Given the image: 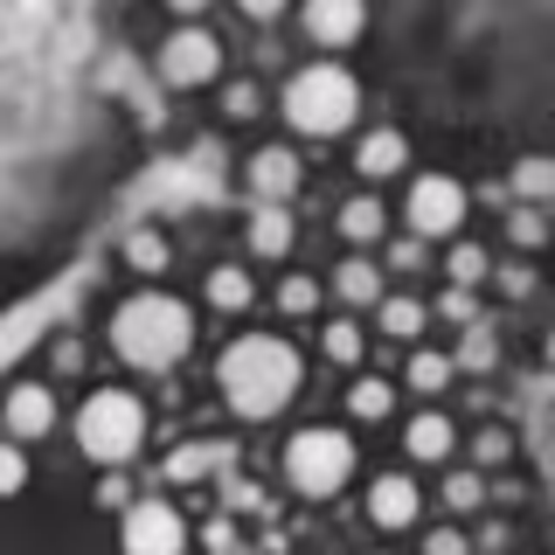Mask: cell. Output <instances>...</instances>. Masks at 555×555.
I'll use <instances>...</instances> for the list:
<instances>
[{
	"mask_svg": "<svg viewBox=\"0 0 555 555\" xmlns=\"http://www.w3.org/2000/svg\"><path fill=\"white\" fill-rule=\"evenodd\" d=\"M216 389H222V403L236 416L264 424V416H278L306 389V361H299V347L285 334H236L222 347V361H216Z\"/></svg>",
	"mask_w": 555,
	"mask_h": 555,
	"instance_id": "1",
	"label": "cell"
},
{
	"mask_svg": "<svg viewBox=\"0 0 555 555\" xmlns=\"http://www.w3.org/2000/svg\"><path fill=\"white\" fill-rule=\"evenodd\" d=\"M112 347H118V361L160 375L173 361H188V347H195V312L173 299V292H132V299L112 312Z\"/></svg>",
	"mask_w": 555,
	"mask_h": 555,
	"instance_id": "2",
	"label": "cell"
},
{
	"mask_svg": "<svg viewBox=\"0 0 555 555\" xmlns=\"http://www.w3.org/2000/svg\"><path fill=\"white\" fill-rule=\"evenodd\" d=\"M361 118V83L354 69L340 63H306L299 77L285 83V126L306 139H340Z\"/></svg>",
	"mask_w": 555,
	"mask_h": 555,
	"instance_id": "3",
	"label": "cell"
},
{
	"mask_svg": "<svg viewBox=\"0 0 555 555\" xmlns=\"http://www.w3.org/2000/svg\"><path fill=\"white\" fill-rule=\"evenodd\" d=\"M77 444L104 473H112V465H132L139 444H146V403L126 396V389H98L91 403L77 410Z\"/></svg>",
	"mask_w": 555,
	"mask_h": 555,
	"instance_id": "4",
	"label": "cell"
},
{
	"mask_svg": "<svg viewBox=\"0 0 555 555\" xmlns=\"http://www.w3.org/2000/svg\"><path fill=\"white\" fill-rule=\"evenodd\" d=\"M285 479L299 486L306 500L340 493V486L354 479V438H347V430H326V424L299 430V438L285 444Z\"/></svg>",
	"mask_w": 555,
	"mask_h": 555,
	"instance_id": "5",
	"label": "cell"
},
{
	"mask_svg": "<svg viewBox=\"0 0 555 555\" xmlns=\"http://www.w3.org/2000/svg\"><path fill=\"white\" fill-rule=\"evenodd\" d=\"M465 202H473V195H465L451 173H416V181H410V202H403L410 236H416V243L459 236V230H465Z\"/></svg>",
	"mask_w": 555,
	"mask_h": 555,
	"instance_id": "6",
	"label": "cell"
},
{
	"mask_svg": "<svg viewBox=\"0 0 555 555\" xmlns=\"http://www.w3.org/2000/svg\"><path fill=\"white\" fill-rule=\"evenodd\" d=\"M153 69H160L167 91H202V83H216V77H222V42H216V35H208L202 22H188V28H173L167 42H160Z\"/></svg>",
	"mask_w": 555,
	"mask_h": 555,
	"instance_id": "7",
	"label": "cell"
},
{
	"mask_svg": "<svg viewBox=\"0 0 555 555\" xmlns=\"http://www.w3.org/2000/svg\"><path fill=\"white\" fill-rule=\"evenodd\" d=\"M126 555H188V520L173 500H132L126 507Z\"/></svg>",
	"mask_w": 555,
	"mask_h": 555,
	"instance_id": "8",
	"label": "cell"
},
{
	"mask_svg": "<svg viewBox=\"0 0 555 555\" xmlns=\"http://www.w3.org/2000/svg\"><path fill=\"white\" fill-rule=\"evenodd\" d=\"M292 8H299V28L312 49H347L369 28V0H292Z\"/></svg>",
	"mask_w": 555,
	"mask_h": 555,
	"instance_id": "9",
	"label": "cell"
},
{
	"mask_svg": "<svg viewBox=\"0 0 555 555\" xmlns=\"http://www.w3.org/2000/svg\"><path fill=\"white\" fill-rule=\"evenodd\" d=\"M0 424H8V438H49L56 430V389L49 382H14L8 403H0Z\"/></svg>",
	"mask_w": 555,
	"mask_h": 555,
	"instance_id": "10",
	"label": "cell"
},
{
	"mask_svg": "<svg viewBox=\"0 0 555 555\" xmlns=\"http://www.w3.org/2000/svg\"><path fill=\"white\" fill-rule=\"evenodd\" d=\"M416 514H424V493H416V479L410 473H382L369 479V520L375 528H416Z\"/></svg>",
	"mask_w": 555,
	"mask_h": 555,
	"instance_id": "11",
	"label": "cell"
},
{
	"mask_svg": "<svg viewBox=\"0 0 555 555\" xmlns=\"http://www.w3.org/2000/svg\"><path fill=\"white\" fill-rule=\"evenodd\" d=\"M299 181H306V167H299V153H292V146H257L250 153V195L257 202H285L292 208Z\"/></svg>",
	"mask_w": 555,
	"mask_h": 555,
	"instance_id": "12",
	"label": "cell"
},
{
	"mask_svg": "<svg viewBox=\"0 0 555 555\" xmlns=\"http://www.w3.org/2000/svg\"><path fill=\"white\" fill-rule=\"evenodd\" d=\"M403 451L416 465H444L451 451H459V424H451L444 410H424V416H410L403 424Z\"/></svg>",
	"mask_w": 555,
	"mask_h": 555,
	"instance_id": "13",
	"label": "cell"
},
{
	"mask_svg": "<svg viewBox=\"0 0 555 555\" xmlns=\"http://www.w3.org/2000/svg\"><path fill=\"white\" fill-rule=\"evenodd\" d=\"M292 243H299V222H292V208H285V202H257V208H250V250L264 257V264H278Z\"/></svg>",
	"mask_w": 555,
	"mask_h": 555,
	"instance_id": "14",
	"label": "cell"
},
{
	"mask_svg": "<svg viewBox=\"0 0 555 555\" xmlns=\"http://www.w3.org/2000/svg\"><path fill=\"white\" fill-rule=\"evenodd\" d=\"M403 167H410V139L403 132H369L354 146V173H361V181H396Z\"/></svg>",
	"mask_w": 555,
	"mask_h": 555,
	"instance_id": "15",
	"label": "cell"
},
{
	"mask_svg": "<svg viewBox=\"0 0 555 555\" xmlns=\"http://www.w3.org/2000/svg\"><path fill=\"white\" fill-rule=\"evenodd\" d=\"M334 299L340 306H375L382 299V264L369 250H354V257H340L334 264Z\"/></svg>",
	"mask_w": 555,
	"mask_h": 555,
	"instance_id": "16",
	"label": "cell"
},
{
	"mask_svg": "<svg viewBox=\"0 0 555 555\" xmlns=\"http://www.w3.org/2000/svg\"><path fill=\"white\" fill-rule=\"evenodd\" d=\"M334 230L354 243V250H369V243L389 236V208H382L375 195H354V202H340V222H334Z\"/></svg>",
	"mask_w": 555,
	"mask_h": 555,
	"instance_id": "17",
	"label": "cell"
},
{
	"mask_svg": "<svg viewBox=\"0 0 555 555\" xmlns=\"http://www.w3.org/2000/svg\"><path fill=\"white\" fill-rule=\"evenodd\" d=\"M202 299L216 306V312H243V306L257 299V285H250V271H243V264H216V271L202 278Z\"/></svg>",
	"mask_w": 555,
	"mask_h": 555,
	"instance_id": "18",
	"label": "cell"
},
{
	"mask_svg": "<svg viewBox=\"0 0 555 555\" xmlns=\"http://www.w3.org/2000/svg\"><path fill=\"white\" fill-rule=\"evenodd\" d=\"M375 320H382V334L389 340H416L430 326V312H424V299H403V292H382L375 299Z\"/></svg>",
	"mask_w": 555,
	"mask_h": 555,
	"instance_id": "19",
	"label": "cell"
},
{
	"mask_svg": "<svg viewBox=\"0 0 555 555\" xmlns=\"http://www.w3.org/2000/svg\"><path fill=\"white\" fill-rule=\"evenodd\" d=\"M493 361H500V334H493V320H465V340H459V354H451V369L486 375Z\"/></svg>",
	"mask_w": 555,
	"mask_h": 555,
	"instance_id": "20",
	"label": "cell"
},
{
	"mask_svg": "<svg viewBox=\"0 0 555 555\" xmlns=\"http://www.w3.org/2000/svg\"><path fill=\"white\" fill-rule=\"evenodd\" d=\"M230 465V444H181L167 459V479L173 486H188V479H208V473H222Z\"/></svg>",
	"mask_w": 555,
	"mask_h": 555,
	"instance_id": "21",
	"label": "cell"
},
{
	"mask_svg": "<svg viewBox=\"0 0 555 555\" xmlns=\"http://www.w3.org/2000/svg\"><path fill=\"white\" fill-rule=\"evenodd\" d=\"M444 278H451L459 292H479L486 278H493V257H486L479 243H451V250H444Z\"/></svg>",
	"mask_w": 555,
	"mask_h": 555,
	"instance_id": "22",
	"label": "cell"
},
{
	"mask_svg": "<svg viewBox=\"0 0 555 555\" xmlns=\"http://www.w3.org/2000/svg\"><path fill=\"white\" fill-rule=\"evenodd\" d=\"M451 375H459V369H451V354H438V347H416V354H410V369H403V382H410L416 396H438V389H451Z\"/></svg>",
	"mask_w": 555,
	"mask_h": 555,
	"instance_id": "23",
	"label": "cell"
},
{
	"mask_svg": "<svg viewBox=\"0 0 555 555\" xmlns=\"http://www.w3.org/2000/svg\"><path fill=\"white\" fill-rule=\"evenodd\" d=\"M507 188H514L528 208H542V202L555 195V167L542 160V153H528V160H514V181H507Z\"/></svg>",
	"mask_w": 555,
	"mask_h": 555,
	"instance_id": "24",
	"label": "cell"
},
{
	"mask_svg": "<svg viewBox=\"0 0 555 555\" xmlns=\"http://www.w3.org/2000/svg\"><path fill=\"white\" fill-rule=\"evenodd\" d=\"M320 354L334 361V369H361V354H369V340H361V326L354 320H334L320 334Z\"/></svg>",
	"mask_w": 555,
	"mask_h": 555,
	"instance_id": "25",
	"label": "cell"
},
{
	"mask_svg": "<svg viewBox=\"0 0 555 555\" xmlns=\"http://www.w3.org/2000/svg\"><path fill=\"white\" fill-rule=\"evenodd\" d=\"M347 410H354L361 424H382V416L396 410V389H389V382H382V375H361L354 389H347Z\"/></svg>",
	"mask_w": 555,
	"mask_h": 555,
	"instance_id": "26",
	"label": "cell"
},
{
	"mask_svg": "<svg viewBox=\"0 0 555 555\" xmlns=\"http://www.w3.org/2000/svg\"><path fill=\"white\" fill-rule=\"evenodd\" d=\"M278 312H285V320H306V312H320V278L285 271V278H278Z\"/></svg>",
	"mask_w": 555,
	"mask_h": 555,
	"instance_id": "27",
	"label": "cell"
},
{
	"mask_svg": "<svg viewBox=\"0 0 555 555\" xmlns=\"http://www.w3.org/2000/svg\"><path fill=\"white\" fill-rule=\"evenodd\" d=\"M126 264L146 271V278L167 271V236H160V230H132V236H126Z\"/></svg>",
	"mask_w": 555,
	"mask_h": 555,
	"instance_id": "28",
	"label": "cell"
},
{
	"mask_svg": "<svg viewBox=\"0 0 555 555\" xmlns=\"http://www.w3.org/2000/svg\"><path fill=\"white\" fill-rule=\"evenodd\" d=\"M444 507L451 514H473V507H486V479L465 465V473H444Z\"/></svg>",
	"mask_w": 555,
	"mask_h": 555,
	"instance_id": "29",
	"label": "cell"
},
{
	"mask_svg": "<svg viewBox=\"0 0 555 555\" xmlns=\"http://www.w3.org/2000/svg\"><path fill=\"white\" fill-rule=\"evenodd\" d=\"M507 236L520 243V250H542V236H548V222H542V208H528L520 202L514 216H507Z\"/></svg>",
	"mask_w": 555,
	"mask_h": 555,
	"instance_id": "30",
	"label": "cell"
},
{
	"mask_svg": "<svg viewBox=\"0 0 555 555\" xmlns=\"http://www.w3.org/2000/svg\"><path fill=\"white\" fill-rule=\"evenodd\" d=\"M222 118H230V126H250L257 118V83H230V91H222Z\"/></svg>",
	"mask_w": 555,
	"mask_h": 555,
	"instance_id": "31",
	"label": "cell"
},
{
	"mask_svg": "<svg viewBox=\"0 0 555 555\" xmlns=\"http://www.w3.org/2000/svg\"><path fill=\"white\" fill-rule=\"evenodd\" d=\"M22 486H28V459H22V444H0V500L22 493Z\"/></svg>",
	"mask_w": 555,
	"mask_h": 555,
	"instance_id": "32",
	"label": "cell"
},
{
	"mask_svg": "<svg viewBox=\"0 0 555 555\" xmlns=\"http://www.w3.org/2000/svg\"><path fill=\"white\" fill-rule=\"evenodd\" d=\"M98 507H104V514H112V507L126 514V507H132V486H126V465H112V473L98 479Z\"/></svg>",
	"mask_w": 555,
	"mask_h": 555,
	"instance_id": "33",
	"label": "cell"
},
{
	"mask_svg": "<svg viewBox=\"0 0 555 555\" xmlns=\"http://www.w3.org/2000/svg\"><path fill=\"white\" fill-rule=\"evenodd\" d=\"M473 459L479 465H507L514 459V438H507V430H479V438H473Z\"/></svg>",
	"mask_w": 555,
	"mask_h": 555,
	"instance_id": "34",
	"label": "cell"
},
{
	"mask_svg": "<svg viewBox=\"0 0 555 555\" xmlns=\"http://www.w3.org/2000/svg\"><path fill=\"white\" fill-rule=\"evenodd\" d=\"M424 555H473V542H465L459 528H430L424 534Z\"/></svg>",
	"mask_w": 555,
	"mask_h": 555,
	"instance_id": "35",
	"label": "cell"
},
{
	"mask_svg": "<svg viewBox=\"0 0 555 555\" xmlns=\"http://www.w3.org/2000/svg\"><path fill=\"white\" fill-rule=\"evenodd\" d=\"M500 292H507V299H534V271L528 264H507V271H500Z\"/></svg>",
	"mask_w": 555,
	"mask_h": 555,
	"instance_id": "36",
	"label": "cell"
},
{
	"mask_svg": "<svg viewBox=\"0 0 555 555\" xmlns=\"http://www.w3.org/2000/svg\"><path fill=\"white\" fill-rule=\"evenodd\" d=\"M389 264L396 271H416V264H424V243H416V236H396L389 243Z\"/></svg>",
	"mask_w": 555,
	"mask_h": 555,
	"instance_id": "37",
	"label": "cell"
},
{
	"mask_svg": "<svg viewBox=\"0 0 555 555\" xmlns=\"http://www.w3.org/2000/svg\"><path fill=\"white\" fill-rule=\"evenodd\" d=\"M438 312H444V320H459V326H465V320H473V292H459V285H451L444 299H438Z\"/></svg>",
	"mask_w": 555,
	"mask_h": 555,
	"instance_id": "38",
	"label": "cell"
},
{
	"mask_svg": "<svg viewBox=\"0 0 555 555\" xmlns=\"http://www.w3.org/2000/svg\"><path fill=\"white\" fill-rule=\"evenodd\" d=\"M160 8H167V14H173V22H181V28H188V22H202V14H208V8H216V0H160Z\"/></svg>",
	"mask_w": 555,
	"mask_h": 555,
	"instance_id": "39",
	"label": "cell"
},
{
	"mask_svg": "<svg viewBox=\"0 0 555 555\" xmlns=\"http://www.w3.org/2000/svg\"><path fill=\"white\" fill-rule=\"evenodd\" d=\"M236 8H243V14H250V22H278V14H285V8H292V0H236Z\"/></svg>",
	"mask_w": 555,
	"mask_h": 555,
	"instance_id": "40",
	"label": "cell"
},
{
	"mask_svg": "<svg viewBox=\"0 0 555 555\" xmlns=\"http://www.w3.org/2000/svg\"><path fill=\"white\" fill-rule=\"evenodd\" d=\"M208 548H216V555H243V542H236L230 528H222V520H216V528H208Z\"/></svg>",
	"mask_w": 555,
	"mask_h": 555,
	"instance_id": "41",
	"label": "cell"
}]
</instances>
